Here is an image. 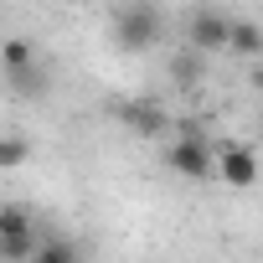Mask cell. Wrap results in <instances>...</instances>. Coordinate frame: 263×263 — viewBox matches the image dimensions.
<instances>
[{
  "mask_svg": "<svg viewBox=\"0 0 263 263\" xmlns=\"http://www.w3.org/2000/svg\"><path fill=\"white\" fill-rule=\"evenodd\" d=\"M31 62H36V42L31 36H6V42H0V67H6V72L31 67Z\"/></svg>",
  "mask_w": 263,
  "mask_h": 263,
  "instance_id": "10",
  "label": "cell"
},
{
  "mask_svg": "<svg viewBox=\"0 0 263 263\" xmlns=\"http://www.w3.org/2000/svg\"><path fill=\"white\" fill-rule=\"evenodd\" d=\"M26 263H83V253H78L72 237H52V242H42Z\"/></svg>",
  "mask_w": 263,
  "mask_h": 263,
  "instance_id": "11",
  "label": "cell"
},
{
  "mask_svg": "<svg viewBox=\"0 0 263 263\" xmlns=\"http://www.w3.org/2000/svg\"><path fill=\"white\" fill-rule=\"evenodd\" d=\"M6 88H11L16 98H31V103H36V98H47V93H52V78L42 72V62H31V67L6 72Z\"/></svg>",
  "mask_w": 263,
  "mask_h": 263,
  "instance_id": "7",
  "label": "cell"
},
{
  "mask_svg": "<svg viewBox=\"0 0 263 263\" xmlns=\"http://www.w3.org/2000/svg\"><path fill=\"white\" fill-rule=\"evenodd\" d=\"M36 248H42L36 212L26 201H6V206H0V263H26Z\"/></svg>",
  "mask_w": 263,
  "mask_h": 263,
  "instance_id": "2",
  "label": "cell"
},
{
  "mask_svg": "<svg viewBox=\"0 0 263 263\" xmlns=\"http://www.w3.org/2000/svg\"><path fill=\"white\" fill-rule=\"evenodd\" d=\"M119 119L129 124V129H135V135H145V140H160L165 135V129L176 124L155 98H129V103H119Z\"/></svg>",
  "mask_w": 263,
  "mask_h": 263,
  "instance_id": "6",
  "label": "cell"
},
{
  "mask_svg": "<svg viewBox=\"0 0 263 263\" xmlns=\"http://www.w3.org/2000/svg\"><path fill=\"white\" fill-rule=\"evenodd\" d=\"M201 78H206V52L181 47V52L171 57V83H176V88H196Z\"/></svg>",
  "mask_w": 263,
  "mask_h": 263,
  "instance_id": "8",
  "label": "cell"
},
{
  "mask_svg": "<svg viewBox=\"0 0 263 263\" xmlns=\"http://www.w3.org/2000/svg\"><path fill=\"white\" fill-rule=\"evenodd\" d=\"M227 52H232V57H248V62L263 57V26L248 21V16H237V21H232V36H227Z\"/></svg>",
  "mask_w": 263,
  "mask_h": 263,
  "instance_id": "9",
  "label": "cell"
},
{
  "mask_svg": "<svg viewBox=\"0 0 263 263\" xmlns=\"http://www.w3.org/2000/svg\"><path fill=\"white\" fill-rule=\"evenodd\" d=\"M31 160V140L26 135H0V171H16Z\"/></svg>",
  "mask_w": 263,
  "mask_h": 263,
  "instance_id": "12",
  "label": "cell"
},
{
  "mask_svg": "<svg viewBox=\"0 0 263 263\" xmlns=\"http://www.w3.org/2000/svg\"><path fill=\"white\" fill-rule=\"evenodd\" d=\"M165 171L186 176V181H206L217 171V145H206L201 129H191V135H176V145H165Z\"/></svg>",
  "mask_w": 263,
  "mask_h": 263,
  "instance_id": "3",
  "label": "cell"
},
{
  "mask_svg": "<svg viewBox=\"0 0 263 263\" xmlns=\"http://www.w3.org/2000/svg\"><path fill=\"white\" fill-rule=\"evenodd\" d=\"M217 176L232 186V191H248L258 186V150L253 145H217Z\"/></svg>",
  "mask_w": 263,
  "mask_h": 263,
  "instance_id": "5",
  "label": "cell"
},
{
  "mask_svg": "<svg viewBox=\"0 0 263 263\" xmlns=\"http://www.w3.org/2000/svg\"><path fill=\"white\" fill-rule=\"evenodd\" d=\"M227 36H232V16L227 11H217V6H201V11H191L186 16V47H196V52H227Z\"/></svg>",
  "mask_w": 263,
  "mask_h": 263,
  "instance_id": "4",
  "label": "cell"
},
{
  "mask_svg": "<svg viewBox=\"0 0 263 263\" xmlns=\"http://www.w3.org/2000/svg\"><path fill=\"white\" fill-rule=\"evenodd\" d=\"M108 36H114L119 52H150L165 36V16H160V6H150V0H124V6H114V16H108Z\"/></svg>",
  "mask_w": 263,
  "mask_h": 263,
  "instance_id": "1",
  "label": "cell"
},
{
  "mask_svg": "<svg viewBox=\"0 0 263 263\" xmlns=\"http://www.w3.org/2000/svg\"><path fill=\"white\" fill-rule=\"evenodd\" d=\"M253 83H258V88H263V67H258V72H253Z\"/></svg>",
  "mask_w": 263,
  "mask_h": 263,
  "instance_id": "13",
  "label": "cell"
}]
</instances>
